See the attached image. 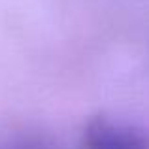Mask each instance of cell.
Instances as JSON below:
<instances>
[{"mask_svg": "<svg viewBox=\"0 0 149 149\" xmlns=\"http://www.w3.org/2000/svg\"><path fill=\"white\" fill-rule=\"evenodd\" d=\"M81 149H149V134L134 125L95 117L81 132Z\"/></svg>", "mask_w": 149, "mask_h": 149, "instance_id": "1", "label": "cell"}]
</instances>
